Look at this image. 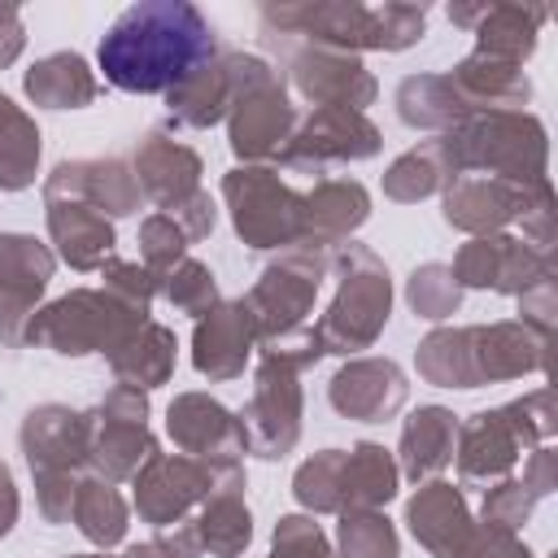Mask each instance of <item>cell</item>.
I'll use <instances>...</instances> for the list:
<instances>
[{"label": "cell", "instance_id": "4dcf8cb0", "mask_svg": "<svg viewBox=\"0 0 558 558\" xmlns=\"http://www.w3.org/2000/svg\"><path fill=\"white\" fill-rule=\"evenodd\" d=\"M397 118L410 131H427V135H445L453 126H462L466 118H475V105L458 92V83L445 74H405L397 83Z\"/></svg>", "mask_w": 558, "mask_h": 558}, {"label": "cell", "instance_id": "1f68e13d", "mask_svg": "<svg viewBox=\"0 0 558 558\" xmlns=\"http://www.w3.org/2000/svg\"><path fill=\"white\" fill-rule=\"evenodd\" d=\"M174 357H179V340L166 323H140L113 353H109V371L118 384L126 388H140V392H153L161 384H170L174 375Z\"/></svg>", "mask_w": 558, "mask_h": 558}, {"label": "cell", "instance_id": "d6986e66", "mask_svg": "<svg viewBox=\"0 0 558 558\" xmlns=\"http://www.w3.org/2000/svg\"><path fill=\"white\" fill-rule=\"evenodd\" d=\"M31 475H83L87 471V418L61 401H39L17 427Z\"/></svg>", "mask_w": 558, "mask_h": 558}, {"label": "cell", "instance_id": "9f6ffc18", "mask_svg": "<svg viewBox=\"0 0 558 558\" xmlns=\"http://www.w3.org/2000/svg\"><path fill=\"white\" fill-rule=\"evenodd\" d=\"M170 218L183 227V235L196 244V240H209L214 235V227H218V205L209 201V192L201 187L196 196H187L179 209H170Z\"/></svg>", "mask_w": 558, "mask_h": 558}, {"label": "cell", "instance_id": "f6af8a7d", "mask_svg": "<svg viewBox=\"0 0 558 558\" xmlns=\"http://www.w3.org/2000/svg\"><path fill=\"white\" fill-rule=\"evenodd\" d=\"M135 244H140V266L161 279L166 270H174V266L187 257V244H192V240L183 235V227H179L170 214H148V218L140 222Z\"/></svg>", "mask_w": 558, "mask_h": 558}, {"label": "cell", "instance_id": "ffe728a7", "mask_svg": "<svg viewBox=\"0 0 558 558\" xmlns=\"http://www.w3.org/2000/svg\"><path fill=\"white\" fill-rule=\"evenodd\" d=\"M410 397L405 371L392 357H344L327 379V401L349 423H384Z\"/></svg>", "mask_w": 558, "mask_h": 558}, {"label": "cell", "instance_id": "e0dca14e", "mask_svg": "<svg viewBox=\"0 0 558 558\" xmlns=\"http://www.w3.org/2000/svg\"><path fill=\"white\" fill-rule=\"evenodd\" d=\"M44 201H83L92 209H100L105 218H126L140 214L144 192L135 183V170L126 157H70L57 161L44 183H39Z\"/></svg>", "mask_w": 558, "mask_h": 558}, {"label": "cell", "instance_id": "db71d44e", "mask_svg": "<svg viewBox=\"0 0 558 558\" xmlns=\"http://www.w3.org/2000/svg\"><path fill=\"white\" fill-rule=\"evenodd\" d=\"M462 558H536V554L527 549V541L519 532L488 527L475 519V532H471V545L462 549Z\"/></svg>", "mask_w": 558, "mask_h": 558}, {"label": "cell", "instance_id": "ac0fdd59", "mask_svg": "<svg viewBox=\"0 0 558 558\" xmlns=\"http://www.w3.org/2000/svg\"><path fill=\"white\" fill-rule=\"evenodd\" d=\"M166 436L174 440L179 453L205 462H244L248 453L240 414L209 392H179L166 405Z\"/></svg>", "mask_w": 558, "mask_h": 558}, {"label": "cell", "instance_id": "4316f807", "mask_svg": "<svg viewBox=\"0 0 558 558\" xmlns=\"http://www.w3.org/2000/svg\"><path fill=\"white\" fill-rule=\"evenodd\" d=\"M301 196H305V235H301V244L318 248V253H336L371 218V192L357 179H318Z\"/></svg>", "mask_w": 558, "mask_h": 558}, {"label": "cell", "instance_id": "30bf717a", "mask_svg": "<svg viewBox=\"0 0 558 558\" xmlns=\"http://www.w3.org/2000/svg\"><path fill=\"white\" fill-rule=\"evenodd\" d=\"M262 35H283L301 44H323L340 52H384L375 4L362 0H296V4H262Z\"/></svg>", "mask_w": 558, "mask_h": 558}, {"label": "cell", "instance_id": "7c38bea8", "mask_svg": "<svg viewBox=\"0 0 558 558\" xmlns=\"http://www.w3.org/2000/svg\"><path fill=\"white\" fill-rule=\"evenodd\" d=\"M222 466H231V462H205V458H187V453H153L131 475L135 514L153 527L192 519V510H201L205 497L214 493Z\"/></svg>", "mask_w": 558, "mask_h": 558}, {"label": "cell", "instance_id": "681fc988", "mask_svg": "<svg viewBox=\"0 0 558 558\" xmlns=\"http://www.w3.org/2000/svg\"><path fill=\"white\" fill-rule=\"evenodd\" d=\"M375 17H379V48L384 52H405L427 35V4L384 0V4H375Z\"/></svg>", "mask_w": 558, "mask_h": 558}, {"label": "cell", "instance_id": "8992f818", "mask_svg": "<svg viewBox=\"0 0 558 558\" xmlns=\"http://www.w3.org/2000/svg\"><path fill=\"white\" fill-rule=\"evenodd\" d=\"M222 205L248 248H292L305 235V196L279 179L275 166H231L222 174Z\"/></svg>", "mask_w": 558, "mask_h": 558}, {"label": "cell", "instance_id": "f35d334b", "mask_svg": "<svg viewBox=\"0 0 558 558\" xmlns=\"http://www.w3.org/2000/svg\"><path fill=\"white\" fill-rule=\"evenodd\" d=\"M449 183H453V174H449V166H445V153H440L436 135L423 140V144H414V148H405V153L384 170V196L397 201V205H418V201L445 192Z\"/></svg>", "mask_w": 558, "mask_h": 558}, {"label": "cell", "instance_id": "836d02e7", "mask_svg": "<svg viewBox=\"0 0 558 558\" xmlns=\"http://www.w3.org/2000/svg\"><path fill=\"white\" fill-rule=\"evenodd\" d=\"M22 92L39 109H83L100 96V78L83 52H48L22 74Z\"/></svg>", "mask_w": 558, "mask_h": 558}, {"label": "cell", "instance_id": "9a60e30c", "mask_svg": "<svg viewBox=\"0 0 558 558\" xmlns=\"http://www.w3.org/2000/svg\"><path fill=\"white\" fill-rule=\"evenodd\" d=\"M449 275L462 292L466 288H488V292H501V296H519L532 283L554 275V253H541V248L523 244L510 231L475 235L453 253Z\"/></svg>", "mask_w": 558, "mask_h": 558}, {"label": "cell", "instance_id": "3957f363", "mask_svg": "<svg viewBox=\"0 0 558 558\" xmlns=\"http://www.w3.org/2000/svg\"><path fill=\"white\" fill-rule=\"evenodd\" d=\"M445 166L453 179L484 174L510 187H541L549 183V135L545 122L527 109H493L475 113L462 126L436 135Z\"/></svg>", "mask_w": 558, "mask_h": 558}, {"label": "cell", "instance_id": "c3c4849f", "mask_svg": "<svg viewBox=\"0 0 558 558\" xmlns=\"http://www.w3.org/2000/svg\"><path fill=\"white\" fill-rule=\"evenodd\" d=\"M100 279H105V283H100L105 292H113L122 305H131V310H140V314H148L153 301H157V292H161L157 275L144 270L140 262H126V257H109V262L100 266Z\"/></svg>", "mask_w": 558, "mask_h": 558}, {"label": "cell", "instance_id": "680465c9", "mask_svg": "<svg viewBox=\"0 0 558 558\" xmlns=\"http://www.w3.org/2000/svg\"><path fill=\"white\" fill-rule=\"evenodd\" d=\"M26 48V22L13 4H0V70H9Z\"/></svg>", "mask_w": 558, "mask_h": 558}, {"label": "cell", "instance_id": "44dd1931", "mask_svg": "<svg viewBox=\"0 0 558 558\" xmlns=\"http://www.w3.org/2000/svg\"><path fill=\"white\" fill-rule=\"evenodd\" d=\"M549 349H554V336H545L519 318L475 323L471 327L475 384L484 388V384H506V379H523V375H545Z\"/></svg>", "mask_w": 558, "mask_h": 558}, {"label": "cell", "instance_id": "f5cc1de1", "mask_svg": "<svg viewBox=\"0 0 558 558\" xmlns=\"http://www.w3.org/2000/svg\"><path fill=\"white\" fill-rule=\"evenodd\" d=\"M35 480V510L44 523H70L74 510V488L83 475H31Z\"/></svg>", "mask_w": 558, "mask_h": 558}, {"label": "cell", "instance_id": "e575fe53", "mask_svg": "<svg viewBox=\"0 0 558 558\" xmlns=\"http://www.w3.org/2000/svg\"><path fill=\"white\" fill-rule=\"evenodd\" d=\"M545 22H549V13L536 9V4H488L484 0L480 22L471 26L475 52L510 61V65H523L541 44V26Z\"/></svg>", "mask_w": 558, "mask_h": 558}, {"label": "cell", "instance_id": "ba28073f", "mask_svg": "<svg viewBox=\"0 0 558 558\" xmlns=\"http://www.w3.org/2000/svg\"><path fill=\"white\" fill-rule=\"evenodd\" d=\"M87 418V471L118 484L131 480L157 449V436L148 432V392L113 384L100 405L83 410Z\"/></svg>", "mask_w": 558, "mask_h": 558}, {"label": "cell", "instance_id": "7402d4cb", "mask_svg": "<svg viewBox=\"0 0 558 558\" xmlns=\"http://www.w3.org/2000/svg\"><path fill=\"white\" fill-rule=\"evenodd\" d=\"M527 449L532 445L519 432V423L510 418V410L493 405V410H475L471 418L458 423L453 462L466 484H493V480H506Z\"/></svg>", "mask_w": 558, "mask_h": 558}, {"label": "cell", "instance_id": "8fae6325", "mask_svg": "<svg viewBox=\"0 0 558 558\" xmlns=\"http://www.w3.org/2000/svg\"><path fill=\"white\" fill-rule=\"evenodd\" d=\"M275 70L266 57L257 52H240V48H218V57H209L201 70H192L179 87L166 92V109L174 126L187 131H209L218 122H227L231 105L266 74Z\"/></svg>", "mask_w": 558, "mask_h": 558}, {"label": "cell", "instance_id": "277c9868", "mask_svg": "<svg viewBox=\"0 0 558 558\" xmlns=\"http://www.w3.org/2000/svg\"><path fill=\"white\" fill-rule=\"evenodd\" d=\"M336 266V296L327 305V314L314 323L323 353L336 357H362V349H371L392 314V275L384 266V257L357 240L340 244L331 253Z\"/></svg>", "mask_w": 558, "mask_h": 558}, {"label": "cell", "instance_id": "60d3db41", "mask_svg": "<svg viewBox=\"0 0 558 558\" xmlns=\"http://www.w3.org/2000/svg\"><path fill=\"white\" fill-rule=\"evenodd\" d=\"M336 558H401L397 523L384 510H344L336 523Z\"/></svg>", "mask_w": 558, "mask_h": 558}, {"label": "cell", "instance_id": "7dc6e473", "mask_svg": "<svg viewBox=\"0 0 558 558\" xmlns=\"http://www.w3.org/2000/svg\"><path fill=\"white\" fill-rule=\"evenodd\" d=\"M536 510V497L523 488V480L506 475V480H493L484 488V506H480V523L488 527H506V532H523V523L532 519Z\"/></svg>", "mask_w": 558, "mask_h": 558}, {"label": "cell", "instance_id": "8d00e7d4", "mask_svg": "<svg viewBox=\"0 0 558 558\" xmlns=\"http://www.w3.org/2000/svg\"><path fill=\"white\" fill-rule=\"evenodd\" d=\"M70 523L96 545V549H113L122 545L126 536V523H131V510H126V497L118 493V484L100 480V475H83L78 488H74V510H70Z\"/></svg>", "mask_w": 558, "mask_h": 558}, {"label": "cell", "instance_id": "7a4b0ae2", "mask_svg": "<svg viewBox=\"0 0 558 558\" xmlns=\"http://www.w3.org/2000/svg\"><path fill=\"white\" fill-rule=\"evenodd\" d=\"M323 357L318 331L305 323L288 336L262 340L257 344V371H253V392L240 410L248 453L262 462H279L296 449L301 440V418H305V397H301V375Z\"/></svg>", "mask_w": 558, "mask_h": 558}, {"label": "cell", "instance_id": "74e56055", "mask_svg": "<svg viewBox=\"0 0 558 558\" xmlns=\"http://www.w3.org/2000/svg\"><path fill=\"white\" fill-rule=\"evenodd\" d=\"M39 174V126L0 92V192H26Z\"/></svg>", "mask_w": 558, "mask_h": 558}, {"label": "cell", "instance_id": "94428289", "mask_svg": "<svg viewBox=\"0 0 558 558\" xmlns=\"http://www.w3.org/2000/svg\"><path fill=\"white\" fill-rule=\"evenodd\" d=\"M122 558H170L157 541H140V545H126V554Z\"/></svg>", "mask_w": 558, "mask_h": 558}, {"label": "cell", "instance_id": "6da1fadb", "mask_svg": "<svg viewBox=\"0 0 558 558\" xmlns=\"http://www.w3.org/2000/svg\"><path fill=\"white\" fill-rule=\"evenodd\" d=\"M214 22L187 0L126 4L100 35L96 65L109 87L131 96H166L209 57H218Z\"/></svg>", "mask_w": 558, "mask_h": 558}, {"label": "cell", "instance_id": "f546056e", "mask_svg": "<svg viewBox=\"0 0 558 558\" xmlns=\"http://www.w3.org/2000/svg\"><path fill=\"white\" fill-rule=\"evenodd\" d=\"M453 440H458V414L445 405H418L401 423L397 440V471L414 484L440 480V471L453 462Z\"/></svg>", "mask_w": 558, "mask_h": 558}, {"label": "cell", "instance_id": "91938a15", "mask_svg": "<svg viewBox=\"0 0 558 558\" xmlns=\"http://www.w3.org/2000/svg\"><path fill=\"white\" fill-rule=\"evenodd\" d=\"M17 514H22V497H17V484H13L9 462H0V541L17 527Z\"/></svg>", "mask_w": 558, "mask_h": 558}, {"label": "cell", "instance_id": "52a82bcc", "mask_svg": "<svg viewBox=\"0 0 558 558\" xmlns=\"http://www.w3.org/2000/svg\"><path fill=\"white\" fill-rule=\"evenodd\" d=\"M327 270H331V253H318V248L296 244V248H283L257 275V283L244 292V305H248L253 327H257V344L305 327Z\"/></svg>", "mask_w": 558, "mask_h": 558}, {"label": "cell", "instance_id": "bcb514c9", "mask_svg": "<svg viewBox=\"0 0 558 558\" xmlns=\"http://www.w3.org/2000/svg\"><path fill=\"white\" fill-rule=\"evenodd\" d=\"M266 558H336V549L314 514H279Z\"/></svg>", "mask_w": 558, "mask_h": 558}, {"label": "cell", "instance_id": "d590c367", "mask_svg": "<svg viewBox=\"0 0 558 558\" xmlns=\"http://www.w3.org/2000/svg\"><path fill=\"white\" fill-rule=\"evenodd\" d=\"M401 471L392 449L375 440H357L344 449V471H340V514L344 510H384L397 497Z\"/></svg>", "mask_w": 558, "mask_h": 558}, {"label": "cell", "instance_id": "f907efd6", "mask_svg": "<svg viewBox=\"0 0 558 558\" xmlns=\"http://www.w3.org/2000/svg\"><path fill=\"white\" fill-rule=\"evenodd\" d=\"M510 418L519 423V432L527 436V445H549L554 432H558V401H554V388H532L514 401H506Z\"/></svg>", "mask_w": 558, "mask_h": 558}, {"label": "cell", "instance_id": "ee69618b", "mask_svg": "<svg viewBox=\"0 0 558 558\" xmlns=\"http://www.w3.org/2000/svg\"><path fill=\"white\" fill-rule=\"evenodd\" d=\"M161 296L179 310V314H187V318H201V314H209L222 296H218V279H214V270L205 266V262H196V257H183L174 270H166L161 279Z\"/></svg>", "mask_w": 558, "mask_h": 558}, {"label": "cell", "instance_id": "2e32d148", "mask_svg": "<svg viewBox=\"0 0 558 558\" xmlns=\"http://www.w3.org/2000/svg\"><path fill=\"white\" fill-rule=\"evenodd\" d=\"M52 275L57 253L44 240L26 231H0V349H22L26 323L39 310Z\"/></svg>", "mask_w": 558, "mask_h": 558}, {"label": "cell", "instance_id": "f1b7e54d", "mask_svg": "<svg viewBox=\"0 0 558 558\" xmlns=\"http://www.w3.org/2000/svg\"><path fill=\"white\" fill-rule=\"evenodd\" d=\"M44 222H48V240L57 244V257L70 270H100L113 257V218H105L100 209L83 205V201H44Z\"/></svg>", "mask_w": 558, "mask_h": 558}, {"label": "cell", "instance_id": "83f0119b", "mask_svg": "<svg viewBox=\"0 0 558 558\" xmlns=\"http://www.w3.org/2000/svg\"><path fill=\"white\" fill-rule=\"evenodd\" d=\"M244 462H231L222 466L214 493L205 497V506L196 510V536H201V549L205 558H240L253 541V514L244 506Z\"/></svg>", "mask_w": 558, "mask_h": 558}, {"label": "cell", "instance_id": "d6a6232c", "mask_svg": "<svg viewBox=\"0 0 558 558\" xmlns=\"http://www.w3.org/2000/svg\"><path fill=\"white\" fill-rule=\"evenodd\" d=\"M449 78L458 83V92L475 105V113H493V109H523L532 100V78L523 65H510V61H497V57H484V52H466Z\"/></svg>", "mask_w": 558, "mask_h": 558}, {"label": "cell", "instance_id": "5b68a950", "mask_svg": "<svg viewBox=\"0 0 558 558\" xmlns=\"http://www.w3.org/2000/svg\"><path fill=\"white\" fill-rule=\"evenodd\" d=\"M148 314L122 305L105 288H70L65 296L39 305L26 323L22 349H48L61 357H87V353H113Z\"/></svg>", "mask_w": 558, "mask_h": 558}, {"label": "cell", "instance_id": "9c48e42d", "mask_svg": "<svg viewBox=\"0 0 558 558\" xmlns=\"http://www.w3.org/2000/svg\"><path fill=\"white\" fill-rule=\"evenodd\" d=\"M270 48H279L283 74L292 83V92L301 100H310L314 109H357L366 113V105H375L379 83L366 70V61L357 52H340V48H323V44H301V39H283V35H266Z\"/></svg>", "mask_w": 558, "mask_h": 558}, {"label": "cell", "instance_id": "11a10c76", "mask_svg": "<svg viewBox=\"0 0 558 558\" xmlns=\"http://www.w3.org/2000/svg\"><path fill=\"white\" fill-rule=\"evenodd\" d=\"M514 301H519V323H527V327L554 336V314H558V288H554V275L541 279V283H532V288L519 292Z\"/></svg>", "mask_w": 558, "mask_h": 558}, {"label": "cell", "instance_id": "484cf974", "mask_svg": "<svg viewBox=\"0 0 558 558\" xmlns=\"http://www.w3.org/2000/svg\"><path fill=\"white\" fill-rule=\"evenodd\" d=\"M405 523H410V536L432 558H462L475 532V514L462 488L449 480H423L418 493L405 501Z\"/></svg>", "mask_w": 558, "mask_h": 558}, {"label": "cell", "instance_id": "d4e9b609", "mask_svg": "<svg viewBox=\"0 0 558 558\" xmlns=\"http://www.w3.org/2000/svg\"><path fill=\"white\" fill-rule=\"evenodd\" d=\"M545 187V183H541ZM536 187H510L501 179H484V174H462L440 192V218L462 231V235H497L510 222H519L523 205L532 201Z\"/></svg>", "mask_w": 558, "mask_h": 558}, {"label": "cell", "instance_id": "6125c7cd", "mask_svg": "<svg viewBox=\"0 0 558 558\" xmlns=\"http://www.w3.org/2000/svg\"><path fill=\"white\" fill-rule=\"evenodd\" d=\"M61 558H109L105 549H96V554H61Z\"/></svg>", "mask_w": 558, "mask_h": 558}, {"label": "cell", "instance_id": "cb8c5ba5", "mask_svg": "<svg viewBox=\"0 0 558 558\" xmlns=\"http://www.w3.org/2000/svg\"><path fill=\"white\" fill-rule=\"evenodd\" d=\"M253 353H257V327H253V314H248L244 296L218 301L209 314L196 318V327H192V366L209 384L240 379Z\"/></svg>", "mask_w": 558, "mask_h": 558}, {"label": "cell", "instance_id": "5bb4252c", "mask_svg": "<svg viewBox=\"0 0 558 558\" xmlns=\"http://www.w3.org/2000/svg\"><path fill=\"white\" fill-rule=\"evenodd\" d=\"M379 148H384V135L366 113H357V109H310L296 122L279 166L323 174L327 166L371 161V157H379Z\"/></svg>", "mask_w": 558, "mask_h": 558}, {"label": "cell", "instance_id": "603a6c76", "mask_svg": "<svg viewBox=\"0 0 558 558\" xmlns=\"http://www.w3.org/2000/svg\"><path fill=\"white\" fill-rule=\"evenodd\" d=\"M131 170H135V183L144 192V201H153L161 214L179 209L187 196L201 192V153L187 148L183 140H174L170 131L153 126L140 135L135 153H131Z\"/></svg>", "mask_w": 558, "mask_h": 558}, {"label": "cell", "instance_id": "b9f144b4", "mask_svg": "<svg viewBox=\"0 0 558 558\" xmlns=\"http://www.w3.org/2000/svg\"><path fill=\"white\" fill-rule=\"evenodd\" d=\"M340 471H344V449H318L310 453L296 475H292V497L305 514H340Z\"/></svg>", "mask_w": 558, "mask_h": 558}, {"label": "cell", "instance_id": "4fadbf2b", "mask_svg": "<svg viewBox=\"0 0 558 558\" xmlns=\"http://www.w3.org/2000/svg\"><path fill=\"white\" fill-rule=\"evenodd\" d=\"M301 113L288 96V83L279 70H266L227 113V144L240 157V166H270L283 157Z\"/></svg>", "mask_w": 558, "mask_h": 558}, {"label": "cell", "instance_id": "816d5d0a", "mask_svg": "<svg viewBox=\"0 0 558 558\" xmlns=\"http://www.w3.org/2000/svg\"><path fill=\"white\" fill-rule=\"evenodd\" d=\"M519 240L523 244H532V248H541V253H554V187L545 183V187H536L532 192V201L523 205V214H519Z\"/></svg>", "mask_w": 558, "mask_h": 558}, {"label": "cell", "instance_id": "6f0895ef", "mask_svg": "<svg viewBox=\"0 0 558 558\" xmlns=\"http://www.w3.org/2000/svg\"><path fill=\"white\" fill-rule=\"evenodd\" d=\"M523 488H527L536 501L558 488V453H554V445L527 449V458H523Z\"/></svg>", "mask_w": 558, "mask_h": 558}, {"label": "cell", "instance_id": "7bdbcfd3", "mask_svg": "<svg viewBox=\"0 0 558 558\" xmlns=\"http://www.w3.org/2000/svg\"><path fill=\"white\" fill-rule=\"evenodd\" d=\"M405 305L427 323H445L462 310V288L453 283L445 262H423L405 279Z\"/></svg>", "mask_w": 558, "mask_h": 558}, {"label": "cell", "instance_id": "ab89813d", "mask_svg": "<svg viewBox=\"0 0 558 558\" xmlns=\"http://www.w3.org/2000/svg\"><path fill=\"white\" fill-rule=\"evenodd\" d=\"M414 366L436 388H480L471 366V327H436L418 340Z\"/></svg>", "mask_w": 558, "mask_h": 558}]
</instances>
